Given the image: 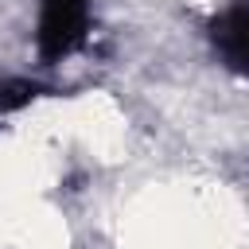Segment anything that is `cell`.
Instances as JSON below:
<instances>
[{
  "label": "cell",
  "mask_w": 249,
  "mask_h": 249,
  "mask_svg": "<svg viewBox=\"0 0 249 249\" xmlns=\"http://www.w3.org/2000/svg\"><path fill=\"white\" fill-rule=\"evenodd\" d=\"M89 31V0H39V58L62 62L70 51L86 43Z\"/></svg>",
  "instance_id": "cell-1"
},
{
  "label": "cell",
  "mask_w": 249,
  "mask_h": 249,
  "mask_svg": "<svg viewBox=\"0 0 249 249\" xmlns=\"http://www.w3.org/2000/svg\"><path fill=\"white\" fill-rule=\"evenodd\" d=\"M210 39L218 47V54L226 58L230 70H245V58H249V12H245V0H233L214 23H210Z\"/></svg>",
  "instance_id": "cell-2"
},
{
  "label": "cell",
  "mask_w": 249,
  "mask_h": 249,
  "mask_svg": "<svg viewBox=\"0 0 249 249\" xmlns=\"http://www.w3.org/2000/svg\"><path fill=\"white\" fill-rule=\"evenodd\" d=\"M35 93H39V86L27 78H0V117L12 109H23Z\"/></svg>",
  "instance_id": "cell-3"
}]
</instances>
